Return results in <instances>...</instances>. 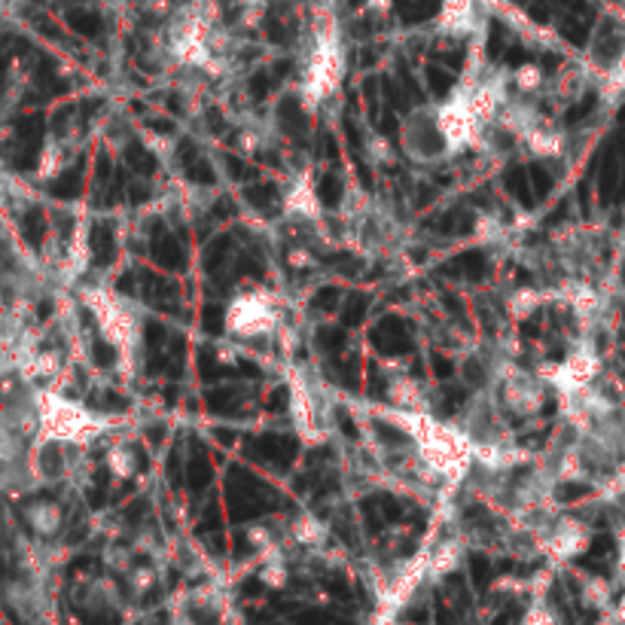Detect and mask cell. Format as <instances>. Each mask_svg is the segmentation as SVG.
<instances>
[{
	"mask_svg": "<svg viewBox=\"0 0 625 625\" xmlns=\"http://www.w3.org/2000/svg\"><path fill=\"white\" fill-rule=\"evenodd\" d=\"M403 147L418 162H436L440 156H449L446 138L440 132V119H436V107L415 110L403 122Z\"/></svg>",
	"mask_w": 625,
	"mask_h": 625,
	"instance_id": "cell-6",
	"label": "cell"
},
{
	"mask_svg": "<svg viewBox=\"0 0 625 625\" xmlns=\"http://www.w3.org/2000/svg\"><path fill=\"white\" fill-rule=\"evenodd\" d=\"M107 464H110V473H113L116 479H132V476L138 473V458H135V452H132L129 446H116V449L110 452Z\"/></svg>",
	"mask_w": 625,
	"mask_h": 625,
	"instance_id": "cell-14",
	"label": "cell"
},
{
	"mask_svg": "<svg viewBox=\"0 0 625 625\" xmlns=\"http://www.w3.org/2000/svg\"><path fill=\"white\" fill-rule=\"evenodd\" d=\"M598 369H601L598 354H595L592 348L583 345V348L571 351V354L565 357V363H561V366L552 372V385H555L561 394H565V397H577V394H583V391L592 388Z\"/></svg>",
	"mask_w": 625,
	"mask_h": 625,
	"instance_id": "cell-7",
	"label": "cell"
},
{
	"mask_svg": "<svg viewBox=\"0 0 625 625\" xmlns=\"http://www.w3.org/2000/svg\"><path fill=\"white\" fill-rule=\"evenodd\" d=\"M400 412L424 464L446 482H458L470 470V461L476 458V449L467 440V433L430 418L427 412H409V409H400Z\"/></svg>",
	"mask_w": 625,
	"mask_h": 625,
	"instance_id": "cell-1",
	"label": "cell"
},
{
	"mask_svg": "<svg viewBox=\"0 0 625 625\" xmlns=\"http://www.w3.org/2000/svg\"><path fill=\"white\" fill-rule=\"evenodd\" d=\"M613 89H619V92H625V40H622V52H619V58H616V71H613Z\"/></svg>",
	"mask_w": 625,
	"mask_h": 625,
	"instance_id": "cell-21",
	"label": "cell"
},
{
	"mask_svg": "<svg viewBox=\"0 0 625 625\" xmlns=\"http://www.w3.org/2000/svg\"><path fill=\"white\" fill-rule=\"evenodd\" d=\"M293 537L302 546H321L327 540V528L315 516H299V522L293 525Z\"/></svg>",
	"mask_w": 625,
	"mask_h": 625,
	"instance_id": "cell-13",
	"label": "cell"
},
{
	"mask_svg": "<svg viewBox=\"0 0 625 625\" xmlns=\"http://www.w3.org/2000/svg\"><path fill=\"white\" fill-rule=\"evenodd\" d=\"M473 16H476V0H443L440 28L449 34H464L473 25Z\"/></svg>",
	"mask_w": 625,
	"mask_h": 625,
	"instance_id": "cell-10",
	"label": "cell"
},
{
	"mask_svg": "<svg viewBox=\"0 0 625 625\" xmlns=\"http://www.w3.org/2000/svg\"><path fill=\"white\" fill-rule=\"evenodd\" d=\"M290 412H293V424L305 443L324 440V427H321V415L315 409V397L308 394V388L302 382H293V379H290Z\"/></svg>",
	"mask_w": 625,
	"mask_h": 625,
	"instance_id": "cell-9",
	"label": "cell"
},
{
	"mask_svg": "<svg viewBox=\"0 0 625 625\" xmlns=\"http://www.w3.org/2000/svg\"><path fill=\"white\" fill-rule=\"evenodd\" d=\"M83 299L92 308V315H95V321H98L107 345L119 354V360H132L135 351H138V345H141L138 318L110 290H86Z\"/></svg>",
	"mask_w": 625,
	"mask_h": 625,
	"instance_id": "cell-3",
	"label": "cell"
},
{
	"mask_svg": "<svg viewBox=\"0 0 625 625\" xmlns=\"http://www.w3.org/2000/svg\"><path fill=\"white\" fill-rule=\"evenodd\" d=\"M287 208L293 214H299V217H311V214H315L318 202H315V196H311V186L308 183H296L293 186V193L287 199Z\"/></svg>",
	"mask_w": 625,
	"mask_h": 625,
	"instance_id": "cell-16",
	"label": "cell"
},
{
	"mask_svg": "<svg viewBox=\"0 0 625 625\" xmlns=\"http://www.w3.org/2000/svg\"><path fill=\"white\" fill-rule=\"evenodd\" d=\"M616 543H619V568H622V574H625V528H619Z\"/></svg>",
	"mask_w": 625,
	"mask_h": 625,
	"instance_id": "cell-23",
	"label": "cell"
},
{
	"mask_svg": "<svg viewBox=\"0 0 625 625\" xmlns=\"http://www.w3.org/2000/svg\"><path fill=\"white\" fill-rule=\"evenodd\" d=\"M260 580L269 586V589H284L287 586V568L281 558H269L263 571H260Z\"/></svg>",
	"mask_w": 625,
	"mask_h": 625,
	"instance_id": "cell-19",
	"label": "cell"
},
{
	"mask_svg": "<svg viewBox=\"0 0 625 625\" xmlns=\"http://www.w3.org/2000/svg\"><path fill=\"white\" fill-rule=\"evenodd\" d=\"M25 519H28V525H31L37 534H43V537H52V534L61 528V522H65V516H61V507H58V504H34V507L25 513Z\"/></svg>",
	"mask_w": 625,
	"mask_h": 625,
	"instance_id": "cell-12",
	"label": "cell"
},
{
	"mask_svg": "<svg viewBox=\"0 0 625 625\" xmlns=\"http://www.w3.org/2000/svg\"><path fill=\"white\" fill-rule=\"evenodd\" d=\"M342 83V55L336 46V37H321L315 43V52L308 58V68L302 77V95L308 107H318L327 98H333V92Z\"/></svg>",
	"mask_w": 625,
	"mask_h": 625,
	"instance_id": "cell-5",
	"label": "cell"
},
{
	"mask_svg": "<svg viewBox=\"0 0 625 625\" xmlns=\"http://www.w3.org/2000/svg\"><path fill=\"white\" fill-rule=\"evenodd\" d=\"M37 418H40V433L49 443H89L98 436L104 421L89 412L86 406L58 397V394H40L37 400Z\"/></svg>",
	"mask_w": 625,
	"mask_h": 625,
	"instance_id": "cell-2",
	"label": "cell"
},
{
	"mask_svg": "<svg viewBox=\"0 0 625 625\" xmlns=\"http://www.w3.org/2000/svg\"><path fill=\"white\" fill-rule=\"evenodd\" d=\"M461 555H464V549H461L458 540H443L440 546L430 552V577L443 580V577L455 574L458 565H461Z\"/></svg>",
	"mask_w": 625,
	"mask_h": 625,
	"instance_id": "cell-11",
	"label": "cell"
},
{
	"mask_svg": "<svg viewBox=\"0 0 625 625\" xmlns=\"http://www.w3.org/2000/svg\"><path fill=\"white\" fill-rule=\"evenodd\" d=\"M513 83H516V89H522V92H534V89L543 83V74H540L537 65H522V68H516Z\"/></svg>",
	"mask_w": 625,
	"mask_h": 625,
	"instance_id": "cell-20",
	"label": "cell"
},
{
	"mask_svg": "<svg viewBox=\"0 0 625 625\" xmlns=\"http://www.w3.org/2000/svg\"><path fill=\"white\" fill-rule=\"evenodd\" d=\"M583 604L595 607V610H607L610 607V583L604 577H586V583H583Z\"/></svg>",
	"mask_w": 625,
	"mask_h": 625,
	"instance_id": "cell-15",
	"label": "cell"
},
{
	"mask_svg": "<svg viewBox=\"0 0 625 625\" xmlns=\"http://www.w3.org/2000/svg\"><path fill=\"white\" fill-rule=\"evenodd\" d=\"M522 625H558V616L546 601H531V607L522 616Z\"/></svg>",
	"mask_w": 625,
	"mask_h": 625,
	"instance_id": "cell-18",
	"label": "cell"
},
{
	"mask_svg": "<svg viewBox=\"0 0 625 625\" xmlns=\"http://www.w3.org/2000/svg\"><path fill=\"white\" fill-rule=\"evenodd\" d=\"M135 586L138 589H150L153 586V571H138L135 574Z\"/></svg>",
	"mask_w": 625,
	"mask_h": 625,
	"instance_id": "cell-22",
	"label": "cell"
},
{
	"mask_svg": "<svg viewBox=\"0 0 625 625\" xmlns=\"http://www.w3.org/2000/svg\"><path fill=\"white\" fill-rule=\"evenodd\" d=\"M589 543H592V534H589V528H586L583 522H577V519H561V522L549 531L543 549H546L555 561H571V558L583 555V552L589 549Z\"/></svg>",
	"mask_w": 625,
	"mask_h": 625,
	"instance_id": "cell-8",
	"label": "cell"
},
{
	"mask_svg": "<svg viewBox=\"0 0 625 625\" xmlns=\"http://www.w3.org/2000/svg\"><path fill=\"white\" fill-rule=\"evenodd\" d=\"M65 162H68L65 150H61L58 144H49V147H46V153H43V159H40V165H43V168H40V174H43V177H55V174H61V171L68 168Z\"/></svg>",
	"mask_w": 625,
	"mask_h": 625,
	"instance_id": "cell-17",
	"label": "cell"
},
{
	"mask_svg": "<svg viewBox=\"0 0 625 625\" xmlns=\"http://www.w3.org/2000/svg\"><path fill=\"white\" fill-rule=\"evenodd\" d=\"M275 327H278V308L260 290L235 296L226 308V330L238 339H263L275 333Z\"/></svg>",
	"mask_w": 625,
	"mask_h": 625,
	"instance_id": "cell-4",
	"label": "cell"
}]
</instances>
